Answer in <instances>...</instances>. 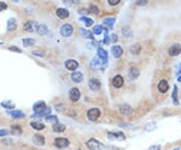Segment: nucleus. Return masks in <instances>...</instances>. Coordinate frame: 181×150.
<instances>
[{
  "label": "nucleus",
  "mask_w": 181,
  "mask_h": 150,
  "mask_svg": "<svg viewBox=\"0 0 181 150\" xmlns=\"http://www.w3.org/2000/svg\"><path fill=\"white\" fill-rule=\"evenodd\" d=\"M65 3L70 4V6H72V5H73V4L80 3V0H65Z\"/></svg>",
  "instance_id": "46"
},
{
  "label": "nucleus",
  "mask_w": 181,
  "mask_h": 150,
  "mask_svg": "<svg viewBox=\"0 0 181 150\" xmlns=\"http://www.w3.org/2000/svg\"><path fill=\"white\" fill-rule=\"evenodd\" d=\"M106 150H120L118 147H116V146H113V145H111V146H108L106 148Z\"/></svg>",
  "instance_id": "50"
},
{
  "label": "nucleus",
  "mask_w": 181,
  "mask_h": 150,
  "mask_svg": "<svg viewBox=\"0 0 181 150\" xmlns=\"http://www.w3.org/2000/svg\"><path fill=\"white\" fill-rule=\"evenodd\" d=\"M120 112H121V114H123V115L129 116L130 114L133 112V109H132V107L128 105V104H124V105H122L120 107Z\"/></svg>",
  "instance_id": "19"
},
{
  "label": "nucleus",
  "mask_w": 181,
  "mask_h": 150,
  "mask_svg": "<svg viewBox=\"0 0 181 150\" xmlns=\"http://www.w3.org/2000/svg\"><path fill=\"white\" fill-rule=\"evenodd\" d=\"M112 84H113L114 87L117 88V89L123 87V85H124V79H123V77H122V76H120V75L115 76V77L113 78V80H112Z\"/></svg>",
  "instance_id": "13"
},
{
  "label": "nucleus",
  "mask_w": 181,
  "mask_h": 150,
  "mask_svg": "<svg viewBox=\"0 0 181 150\" xmlns=\"http://www.w3.org/2000/svg\"><path fill=\"white\" fill-rule=\"evenodd\" d=\"M158 91H159L160 93H166L168 90H169V84L167 83V81L165 80H161L158 84Z\"/></svg>",
  "instance_id": "16"
},
{
  "label": "nucleus",
  "mask_w": 181,
  "mask_h": 150,
  "mask_svg": "<svg viewBox=\"0 0 181 150\" xmlns=\"http://www.w3.org/2000/svg\"><path fill=\"white\" fill-rule=\"evenodd\" d=\"M38 25H39V24H38L37 21H34V20H29V21H27V22H25V23H24L23 29L27 32H33L34 30L37 29Z\"/></svg>",
  "instance_id": "5"
},
{
  "label": "nucleus",
  "mask_w": 181,
  "mask_h": 150,
  "mask_svg": "<svg viewBox=\"0 0 181 150\" xmlns=\"http://www.w3.org/2000/svg\"><path fill=\"white\" fill-rule=\"evenodd\" d=\"M65 66L67 68V70L72 71V72H76V70L79 68V63L76 60H65Z\"/></svg>",
  "instance_id": "10"
},
{
  "label": "nucleus",
  "mask_w": 181,
  "mask_h": 150,
  "mask_svg": "<svg viewBox=\"0 0 181 150\" xmlns=\"http://www.w3.org/2000/svg\"><path fill=\"white\" fill-rule=\"evenodd\" d=\"M88 11H89V13L95 14V15L100 13V9H99V7L97 6V5H94V4H91L90 6H89Z\"/></svg>",
  "instance_id": "32"
},
{
  "label": "nucleus",
  "mask_w": 181,
  "mask_h": 150,
  "mask_svg": "<svg viewBox=\"0 0 181 150\" xmlns=\"http://www.w3.org/2000/svg\"><path fill=\"white\" fill-rule=\"evenodd\" d=\"M80 20H81V22H84V23L86 24V26H88V27L94 24V20H93V19H91V18H88V17H86V16L81 17Z\"/></svg>",
  "instance_id": "36"
},
{
  "label": "nucleus",
  "mask_w": 181,
  "mask_h": 150,
  "mask_svg": "<svg viewBox=\"0 0 181 150\" xmlns=\"http://www.w3.org/2000/svg\"><path fill=\"white\" fill-rule=\"evenodd\" d=\"M86 146L90 150H103L104 147H105L101 141L97 140L95 138L89 139V140L86 142Z\"/></svg>",
  "instance_id": "1"
},
{
  "label": "nucleus",
  "mask_w": 181,
  "mask_h": 150,
  "mask_svg": "<svg viewBox=\"0 0 181 150\" xmlns=\"http://www.w3.org/2000/svg\"><path fill=\"white\" fill-rule=\"evenodd\" d=\"M50 113H52V109H50V107H47V108H45L42 112L37 113V114L34 113V115H32L31 117L32 118H41V117H47V115H49Z\"/></svg>",
  "instance_id": "23"
},
{
  "label": "nucleus",
  "mask_w": 181,
  "mask_h": 150,
  "mask_svg": "<svg viewBox=\"0 0 181 150\" xmlns=\"http://www.w3.org/2000/svg\"><path fill=\"white\" fill-rule=\"evenodd\" d=\"M17 28V21L14 17L8 19L7 21V31H14Z\"/></svg>",
  "instance_id": "17"
},
{
  "label": "nucleus",
  "mask_w": 181,
  "mask_h": 150,
  "mask_svg": "<svg viewBox=\"0 0 181 150\" xmlns=\"http://www.w3.org/2000/svg\"><path fill=\"white\" fill-rule=\"evenodd\" d=\"M1 106L5 109H8V110H12L15 108V104L11 101H3L1 102Z\"/></svg>",
  "instance_id": "30"
},
{
  "label": "nucleus",
  "mask_w": 181,
  "mask_h": 150,
  "mask_svg": "<svg viewBox=\"0 0 181 150\" xmlns=\"http://www.w3.org/2000/svg\"><path fill=\"white\" fill-rule=\"evenodd\" d=\"M12 1H13V2H18L19 0H12Z\"/></svg>",
  "instance_id": "53"
},
{
  "label": "nucleus",
  "mask_w": 181,
  "mask_h": 150,
  "mask_svg": "<svg viewBox=\"0 0 181 150\" xmlns=\"http://www.w3.org/2000/svg\"><path fill=\"white\" fill-rule=\"evenodd\" d=\"M89 87L93 92H98L101 89V82L97 79H91L89 81Z\"/></svg>",
  "instance_id": "9"
},
{
  "label": "nucleus",
  "mask_w": 181,
  "mask_h": 150,
  "mask_svg": "<svg viewBox=\"0 0 181 150\" xmlns=\"http://www.w3.org/2000/svg\"><path fill=\"white\" fill-rule=\"evenodd\" d=\"M168 53L171 57H177L181 53V44H173L168 50Z\"/></svg>",
  "instance_id": "8"
},
{
  "label": "nucleus",
  "mask_w": 181,
  "mask_h": 150,
  "mask_svg": "<svg viewBox=\"0 0 181 150\" xmlns=\"http://www.w3.org/2000/svg\"><path fill=\"white\" fill-rule=\"evenodd\" d=\"M68 97L72 102H78L81 98V92L78 88H72L68 92Z\"/></svg>",
  "instance_id": "7"
},
{
  "label": "nucleus",
  "mask_w": 181,
  "mask_h": 150,
  "mask_svg": "<svg viewBox=\"0 0 181 150\" xmlns=\"http://www.w3.org/2000/svg\"><path fill=\"white\" fill-rule=\"evenodd\" d=\"M87 116H88L89 120L91 121H97L98 118L101 116V111L99 110L98 108H93V109H90L87 113Z\"/></svg>",
  "instance_id": "6"
},
{
  "label": "nucleus",
  "mask_w": 181,
  "mask_h": 150,
  "mask_svg": "<svg viewBox=\"0 0 181 150\" xmlns=\"http://www.w3.org/2000/svg\"><path fill=\"white\" fill-rule=\"evenodd\" d=\"M9 134V131L6 129H0V137H5Z\"/></svg>",
  "instance_id": "45"
},
{
  "label": "nucleus",
  "mask_w": 181,
  "mask_h": 150,
  "mask_svg": "<svg viewBox=\"0 0 181 150\" xmlns=\"http://www.w3.org/2000/svg\"><path fill=\"white\" fill-rule=\"evenodd\" d=\"M111 39H112V42H118V35L113 33L111 35Z\"/></svg>",
  "instance_id": "49"
},
{
  "label": "nucleus",
  "mask_w": 181,
  "mask_h": 150,
  "mask_svg": "<svg viewBox=\"0 0 181 150\" xmlns=\"http://www.w3.org/2000/svg\"><path fill=\"white\" fill-rule=\"evenodd\" d=\"M32 55H38V57H43V55H42V53H38L37 52H34V50H33V52H32Z\"/></svg>",
  "instance_id": "51"
},
{
  "label": "nucleus",
  "mask_w": 181,
  "mask_h": 150,
  "mask_svg": "<svg viewBox=\"0 0 181 150\" xmlns=\"http://www.w3.org/2000/svg\"><path fill=\"white\" fill-rule=\"evenodd\" d=\"M52 130L55 131V132H57V133H60V132H63L65 130V126L63 125V124L62 123H55V124H53V126H52Z\"/></svg>",
  "instance_id": "27"
},
{
  "label": "nucleus",
  "mask_w": 181,
  "mask_h": 150,
  "mask_svg": "<svg viewBox=\"0 0 181 150\" xmlns=\"http://www.w3.org/2000/svg\"><path fill=\"white\" fill-rule=\"evenodd\" d=\"M97 50H98V57L100 58L104 63H107V62H108V52H107L103 47H98Z\"/></svg>",
  "instance_id": "20"
},
{
  "label": "nucleus",
  "mask_w": 181,
  "mask_h": 150,
  "mask_svg": "<svg viewBox=\"0 0 181 150\" xmlns=\"http://www.w3.org/2000/svg\"><path fill=\"white\" fill-rule=\"evenodd\" d=\"M106 33H105V39H104V44H110V42H111V37L108 35V29H105Z\"/></svg>",
  "instance_id": "41"
},
{
  "label": "nucleus",
  "mask_w": 181,
  "mask_h": 150,
  "mask_svg": "<svg viewBox=\"0 0 181 150\" xmlns=\"http://www.w3.org/2000/svg\"><path fill=\"white\" fill-rule=\"evenodd\" d=\"M32 142L35 144V145L38 146H42L45 144V138L40 134H35V135L32 137Z\"/></svg>",
  "instance_id": "14"
},
{
  "label": "nucleus",
  "mask_w": 181,
  "mask_h": 150,
  "mask_svg": "<svg viewBox=\"0 0 181 150\" xmlns=\"http://www.w3.org/2000/svg\"><path fill=\"white\" fill-rule=\"evenodd\" d=\"M57 17H60V18L65 19L70 16V12H68V10L65 8H57Z\"/></svg>",
  "instance_id": "21"
},
{
  "label": "nucleus",
  "mask_w": 181,
  "mask_h": 150,
  "mask_svg": "<svg viewBox=\"0 0 181 150\" xmlns=\"http://www.w3.org/2000/svg\"><path fill=\"white\" fill-rule=\"evenodd\" d=\"M171 97H172L174 105H178L179 102H178V88H177V86H174V88H173V92L171 94Z\"/></svg>",
  "instance_id": "29"
},
{
  "label": "nucleus",
  "mask_w": 181,
  "mask_h": 150,
  "mask_svg": "<svg viewBox=\"0 0 181 150\" xmlns=\"http://www.w3.org/2000/svg\"><path fill=\"white\" fill-rule=\"evenodd\" d=\"M70 145V140L63 137H58L55 139V146L58 149H65Z\"/></svg>",
  "instance_id": "3"
},
{
  "label": "nucleus",
  "mask_w": 181,
  "mask_h": 150,
  "mask_svg": "<svg viewBox=\"0 0 181 150\" xmlns=\"http://www.w3.org/2000/svg\"><path fill=\"white\" fill-rule=\"evenodd\" d=\"M36 32L39 35H45L48 32V27L45 24H39L36 29Z\"/></svg>",
  "instance_id": "26"
},
{
  "label": "nucleus",
  "mask_w": 181,
  "mask_h": 150,
  "mask_svg": "<svg viewBox=\"0 0 181 150\" xmlns=\"http://www.w3.org/2000/svg\"><path fill=\"white\" fill-rule=\"evenodd\" d=\"M7 8H8V5L5 3V2L0 1V11H4V10H6Z\"/></svg>",
  "instance_id": "43"
},
{
  "label": "nucleus",
  "mask_w": 181,
  "mask_h": 150,
  "mask_svg": "<svg viewBox=\"0 0 181 150\" xmlns=\"http://www.w3.org/2000/svg\"><path fill=\"white\" fill-rule=\"evenodd\" d=\"M10 116L14 119H23L25 117V114L23 113L22 111L20 110H14V111H11L10 112Z\"/></svg>",
  "instance_id": "24"
},
{
  "label": "nucleus",
  "mask_w": 181,
  "mask_h": 150,
  "mask_svg": "<svg viewBox=\"0 0 181 150\" xmlns=\"http://www.w3.org/2000/svg\"><path fill=\"white\" fill-rule=\"evenodd\" d=\"M129 75H130V79H133V80H135V79H137V78H139V76H140V71H139V68H130V71H129Z\"/></svg>",
  "instance_id": "25"
},
{
  "label": "nucleus",
  "mask_w": 181,
  "mask_h": 150,
  "mask_svg": "<svg viewBox=\"0 0 181 150\" xmlns=\"http://www.w3.org/2000/svg\"><path fill=\"white\" fill-rule=\"evenodd\" d=\"M180 70H181V63H180Z\"/></svg>",
  "instance_id": "54"
},
{
  "label": "nucleus",
  "mask_w": 181,
  "mask_h": 150,
  "mask_svg": "<svg viewBox=\"0 0 181 150\" xmlns=\"http://www.w3.org/2000/svg\"><path fill=\"white\" fill-rule=\"evenodd\" d=\"M177 81L181 83V71H179V75H178V77H177Z\"/></svg>",
  "instance_id": "52"
},
{
  "label": "nucleus",
  "mask_w": 181,
  "mask_h": 150,
  "mask_svg": "<svg viewBox=\"0 0 181 150\" xmlns=\"http://www.w3.org/2000/svg\"><path fill=\"white\" fill-rule=\"evenodd\" d=\"M22 42H23L24 47H31V45H33L35 44V40L33 39H24L22 40Z\"/></svg>",
  "instance_id": "39"
},
{
  "label": "nucleus",
  "mask_w": 181,
  "mask_h": 150,
  "mask_svg": "<svg viewBox=\"0 0 181 150\" xmlns=\"http://www.w3.org/2000/svg\"><path fill=\"white\" fill-rule=\"evenodd\" d=\"M79 150H81V149H79Z\"/></svg>",
  "instance_id": "55"
},
{
  "label": "nucleus",
  "mask_w": 181,
  "mask_h": 150,
  "mask_svg": "<svg viewBox=\"0 0 181 150\" xmlns=\"http://www.w3.org/2000/svg\"><path fill=\"white\" fill-rule=\"evenodd\" d=\"M105 65H106V63H104L103 60H102L99 57L94 58L93 60H92V63H91V67L93 68H95V70H98V68H103Z\"/></svg>",
  "instance_id": "12"
},
{
  "label": "nucleus",
  "mask_w": 181,
  "mask_h": 150,
  "mask_svg": "<svg viewBox=\"0 0 181 150\" xmlns=\"http://www.w3.org/2000/svg\"><path fill=\"white\" fill-rule=\"evenodd\" d=\"M30 126H31L33 129H35V130H37V131L43 130V129L45 128L44 124L39 123V122H31V123H30Z\"/></svg>",
  "instance_id": "31"
},
{
  "label": "nucleus",
  "mask_w": 181,
  "mask_h": 150,
  "mask_svg": "<svg viewBox=\"0 0 181 150\" xmlns=\"http://www.w3.org/2000/svg\"><path fill=\"white\" fill-rule=\"evenodd\" d=\"M156 125L157 124L155 122H150V123H147L146 124V130L147 131H153L155 128H156Z\"/></svg>",
  "instance_id": "40"
},
{
  "label": "nucleus",
  "mask_w": 181,
  "mask_h": 150,
  "mask_svg": "<svg viewBox=\"0 0 181 150\" xmlns=\"http://www.w3.org/2000/svg\"><path fill=\"white\" fill-rule=\"evenodd\" d=\"M111 52H112V53H113V57L115 58H121L124 53V50H123V49H122L121 45H114V47H112Z\"/></svg>",
  "instance_id": "11"
},
{
  "label": "nucleus",
  "mask_w": 181,
  "mask_h": 150,
  "mask_svg": "<svg viewBox=\"0 0 181 150\" xmlns=\"http://www.w3.org/2000/svg\"><path fill=\"white\" fill-rule=\"evenodd\" d=\"M122 33H123L125 37H131L132 34H133V32H132V30L130 27L126 26V27H123V28H122Z\"/></svg>",
  "instance_id": "35"
},
{
  "label": "nucleus",
  "mask_w": 181,
  "mask_h": 150,
  "mask_svg": "<svg viewBox=\"0 0 181 150\" xmlns=\"http://www.w3.org/2000/svg\"><path fill=\"white\" fill-rule=\"evenodd\" d=\"M147 3H148V0H137L136 1V4L138 6H145V5H147Z\"/></svg>",
  "instance_id": "42"
},
{
  "label": "nucleus",
  "mask_w": 181,
  "mask_h": 150,
  "mask_svg": "<svg viewBox=\"0 0 181 150\" xmlns=\"http://www.w3.org/2000/svg\"><path fill=\"white\" fill-rule=\"evenodd\" d=\"M103 30H104V28H103V26H102V25L97 24L93 27V33L97 34V35H100L102 32H103Z\"/></svg>",
  "instance_id": "37"
},
{
  "label": "nucleus",
  "mask_w": 181,
  "mask_h": 150,
  "mask_svg": "<svg viewBox=\"0 0 181 150\" xmlns=\"http://www.w3.org/2000/svg\"><path fill=\"white\" fill-rule=\"evenodd\" d=\"M10 132H11L13 135H21L22 134V128L19 125H12L10 128Z\"/></svg>",
  "instance_id": "28"
},
{
  "label": "nucleus",
  "mask_w": 181,
  "mask_h": 150,
  "mask_svg": "<svg viewBox=\"0 0 181 150\" xmlns=\"http://www.w3.org/2000/svg\"><path fill=\"white\" fill-rule=\"evenodd\" d=\"M45 120H47V122H50V123H58V119L57 116L55 115H47V117H45Z\"/></svg>",
  "instance_id": "38"
},
{
  "label": "nucleus",
  "mask_w": 181,
  "mask_h": 150,
  "mask_svg": "<svg viewBox=\"0 0 181 150\" xmlns=\"http://www.w3.org/2000/svg\"><path fill=\"white\" fill-rule=\"evenodd\" d=\"M71 78H72V81L73 83H81L84 80V76L83 74H81V72H78V71H76V72H73L72 74V76H71Z\"/></svg>",
  "instance_id": "18"
},
{
  "label": "nucleus",
  "mask_w": 181,
  "mask_h": 150,
  "mask_svg": "<svg viewBox=\"0 0 181 150\" xmlns=\"http://www.w3.org/2000/svg\"><path fill=\"white\" fill-rule=\"evenodd\" d=\"M60 32L63 37H68L73 34V27L70 23H65L63 25H62V27H60Z\"/></svg>",
  "instance_id": "4"
},
{
  "label": "nucleus",
  "mask_w": 181,
  "mask_h": 150,
  "mask_svg": "<svg viewBox=\"0 0 181 150\" xmlns=\"http://www.w3.org/2000/svg\"><path fill=\"white\" fill-rule=\"evenodd\" d=\"M8 50H11V52H22V50L19 49V47H8Z\"/></svg>",
  "instance_id": "47"
},
{
  "label": "nucleus",
  "mask_w": 181,
  "mask_h": 150,
  "mask_svg": "<svg viewBox=\"0 0 181 150\" xmlns=\"http://www.w3.org/2000/svg\"><path fill=\"white\" fill-rule=\"evenodd\" d=\"M115 21H116V19H115L114 17H107V18L104 19V23H105L107 26H109L110 28L113 27Z\"/></svg>",
  "instance_id": "33"
},
{
  "label": "nucleus",
  "mask_w": 181,
  "mask_h": 150,
  "mask_svg": "<svg viewBox=\"0 0 181 150\" xmlns=\"http://www.w3.org/2000/svg\"><path fill=\"white\" fill-rule=\"evenodd\" d=\"M148 150H161V146L160 145H152L149 147Z\"/></svg>",
  "instance_id": "48"
},
{
  "label": "nucleus",
  "mask_w": 181,
  "mask_h": 150,
  "mask_svg": "<svg viewBox=\"0 0 181 150\" xmlns=\"http://www.w3.org/2000/svg\"><path fill=\"white\" fill-rule=\"evenodd\" d=\"M120 2H121V0H108V3L111 5V6H116V5H118Z\"/></svg>",
  "instance_id": "44"
},
{
  "label": "nucleus",
  "mask_w": 181,
  "mask_h": 150,
  "mask_svg": "<svg viewBox=\"0 0 181 150\" xmlns=\"http://www.w3.org/2000/svg\"><path fill=\"white\" fill-rule=\"evenodd\" d=\"M32 108H33L34 113L37 114V113H40V112H42L43 110H44V109L47 108V105H45V103L43 101H39V102H36Z\"/></svg>",
  "instance_id": "15"
},
{
  "label": "nucleus",
  "mask_w": 181,
  "mask_h": 150,
  "mask_svg": "<svg viewBox=\"0 0 181 150\" xmlns=\"http://www.w3.org/2000/svg\"><path fill=\"white\" fill-rule=\"evenodd\" d=\"M80 33L84 39H92L94 40V33L91 32L90 30L86 29V28H80Z\"/></svg>",
  "instance_id": "22"
},
{
  "label": "nucleus",
  "mask_w": 181,
  "mask_h": 150,
  "mask_svg": "<svg viewBox=\"0 0 181 150\" xmlns=\"http://www.w3.org/2000/svg\"><path fill=\"white\" fill-rule=\"evenodd\" d=\"M130 52L133 55H139L140 52H141V47H140V44H133L130 47Z\"/></svg>",
  "instance_id": "34"
},
{
  "label": "nucleus",
  "mask_w": 181,
  "mask_h": 150,
  "mask_svg": "<svg viewBox=\"0 0 181 150\" xmlns=\"http://www.w3.org/2000/svg\"><path fill=\"white\" fill-rule=\"evenodd\" d=\"M107 136H108L109 140L111 141H123L126 139L124 133H122V132H108Z\"/></svg>",
  "instance_id": "2"
}]
</instances>
